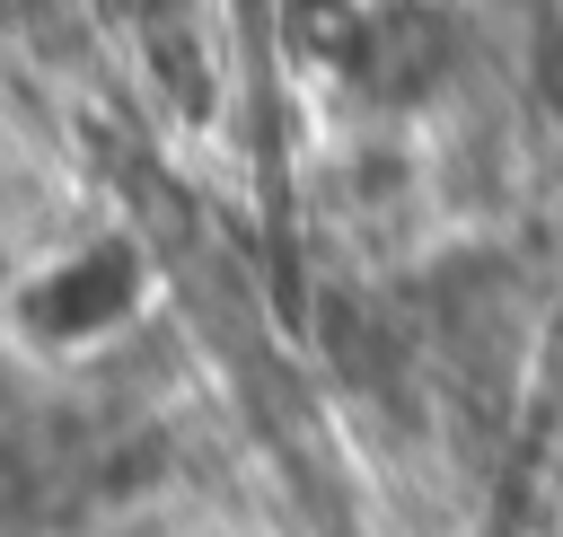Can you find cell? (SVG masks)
Segmentation results:
<instances>
[{
    "instance_id": "cell-1",
    "label": "cell",
    "mask_w": 563,
    "mask_h": 537,
    "mask_svg": "<svg viewBox=\"0 0 563 537\" xmlns=\"http://www.w3.org/2000/svg\"><path fill=\"white\" fill-rule=\"evenodd\" d=\"M361 79H369L378 97H422V88H440V79H449V26H440L431 9H387V18H369V35H361Z\"/></svg>"
}]
</instances>
